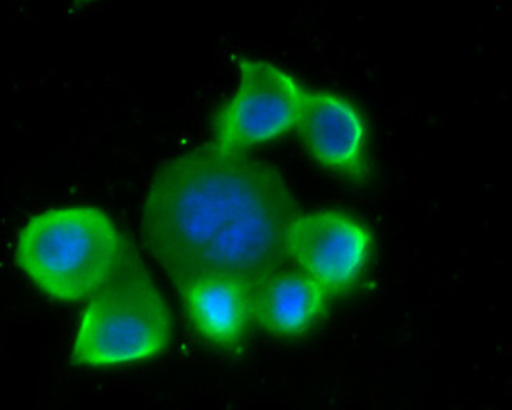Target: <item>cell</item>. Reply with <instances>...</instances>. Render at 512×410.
Listing matches in <instances>:
<instances>
[{"label":"cell","mask_w":512,"mask_h":410,"mask_svg":"<svg viewBox=\"0 0 512 410\" xmlns=\"http://www.w3.org/2000/svg\"><path fill=\"white\" fill-rule=\"evenodd\" d=\"M298 212L278 169L210 142L156 171L142 205V239L174 284L210 273L253 284L289 264Z\"/></svg>","instance_id":"obj_1"},{"label":"cell","mask_w":512,"mask_h":410,"mask_svg":"<svg viewBox=\"0 0 512 410\" xmlns=\"http://www.w3.org/2000/svg\"><path fill=\"white\" fill-rule=\"evenodd\" d=\"M130 253L108 213L73 205L30 218L19 234L16 262L51 299L81 302L98 291Z\"/></svg>","instance_id":"obj_2"},{"label":"cell","mask_w":512,"mask_h":410,"mask_svg":"<svg viewBox=\"0 0 512 410\" xmlns=\"http://www.w3.org/2000/svg\"><path fill=\"white\" fill-rule=\"evenodd\" d=\"M172 340L163 294L133 251L82 313L73 362L87 368L127 365L158 357Z\"/></svg>","instance_id":"obj_3"},{"label":"cell","mask_w":512,"mask_h":410,"mask_svg":"<svg viewBox=\"0 0 512 410\" xmlns=\"http://www.w3.org/2000/svg\"><path fill=\"white\" fill-rule=\"evenodd\" d=\"M238 87L213 119L212 144L248 152L295 130L306 87L270 60L238 57Z\"/></svg>","instance_id":"obj_4"},{"label":"cell","mask_w":512,"mask_h":410,"mask_svg":"<svg viewBox=\"0 0 512 410\" xmlns=\"http://www.w3.org/2000/svg\"><path fill=\"white\" fill-rule=\"evenodd\" d=\"M289 259L331 297L357 286L372 251L371 232L341 210L298 212L290 226Z\"/></svg>","instance_id":"obj_5"},{"label":"cell","mask_w":512,"mask_h":410,"mask_svg":"<svg viewBox=\"0 0 512 410\" xmlns=\"http://www.w3.org/2000/svg\"><path fill=\"white\" fill-rule=\"evenodd\" d=\"M295 131L320 168L352 185L371 180L368 125L346 97L330 90L306 89Z\"/></svg>","instance_id":"obj_6"},{"label":"cell","mask_w":512,"mask_h":410,"mask_svg":"<svg viewBox=\"0 0 512 410\" xmlns=\"http://www.w3.org/2000/svg\"><path fill=\"white\" fill-rule=\"evenodd\" d=\"M174 286L188 321L201 338L219 351H242L253 328L248 283L210 273Z\"/></svg>","instance_id":"obj_7"},{"label":"cell","mask_w":512,"mask_h":410,"mask_svg":"<svg viewBox=\"0 0 512 410\" xmlns=\"http://www.w3.org/2000/svg\"><path fill=\"white\" fill-rule=\"evenodd\" d=\"M330 295L298 269L273 270L249 284L253 327L279 338H295L317 327Z\"/></svg>","instance_id":"obj_8"},{"label":"cell","mask_w":512,"mask_h":410,"mask_svg":"<svg viewBox=\"0 0 512 410\" xmlns=\"http://www.w3.org/2000/svg\"><path fill=\"white\" fill-rule=\"evenodd\" d=\"M78 4L81 5H87V4H93V2H97V0H76Z\"/></svg>","instance_id":"obj_9"}]
</instances>
